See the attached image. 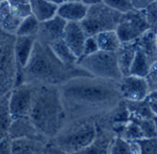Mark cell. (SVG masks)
I'll return each mask as SVG.
<instances>
[{
  "instance_id": "cell-35",
  "label": "cell",
  "mask_w": 157,
  "mask_h": 154,
  "mask_svg": "<svg viewBox=\"0 0 157 154\" xmlns=\"http://www.w3.org/2000/svg\"><path fill=\"white\" fill-rule=\"evenodd\" d=\"M131 2L134 10L144 11L152 4L153 1H151V0H132Z\"/></svg>"
},
{
  "instance_id": "cell-22",
  "label": "cell",
  "mask_w": 157,
  "mask_h": 154,
  "mask_svg": "<svg viewBox=\"0 0 157 154\" xmlns=\"http://www.w3.org/2000/svg\"><path fill=\"white\" fill-rule=\"evenodd\" d=\"M98 49L105 52H117L122 45V42L117 31H106L94 36Z\"/></svg>"
},
{
  "instance_id": "cell-2",
  "label": "cell",
  "mask_w": 157,
  "mask_h": 154,
  "mask_svg": "<svg viewBox=\"0 0 157 154\" xmlns=\"http://www.w3.org/2000/svg\"><path fill=\"white\" fill-rule=\"evenodd\" d=\"M78 76L91 75L77 65L73 67L65 65L49 46L36 41L28 64L18 74L16 86L21 83H29L59 87Z\"/></svg>"
},
{
  "instance_id": "cell-27",
  "label": "cell",
  "mask_w": 157,
  "mask_h": 154,
  "mask_svg": "<svg viewBox=\"0 0 157 154\" xmlns=\"http://www.w3.org/2000/svg\"><path fill=\"white\" fill-rule=\"evenodd\" d=\"M150 67H151L150 62L137 47L136 57L133 61L129 75H135V76L143 77V78H145V76L147 75V73L150 70Z\"/></svg>"
},
{
  "instance_id": "cell-20",
  "label": "cell",
  "mask_w": 157,
  "mask_h": 154,
  "mask_svg": "<svg viewBox=\"0 0 157 154\" xmlns=\"http://www.w3.org/2000/svg\"><path fill=\"white\" fill-rule=\"evenodd\" d=\"M23 20L19 18L11 10L8 0L0 4V29L4 32L16 35V33Z\"/></svg>"
},
{
  "instance_id": "cell-41",
  "label": "cell",
  "mask_w": 157,
  "mask_h": 154,
  "mask_svg": "<svg viewBox=\"0 0 157 154\" xmlns=\"http://www.w3.org/2000/svg\"><path fill=\"white\" fill-rule=\"evenodd\" d=\"M0 4H1V1H0Z\"/></svg>"
},
{
  "instance_id": "cell-14",
  "label": "cell",
  "mask_w": 157,
  "mask_h": 154,
  "mask_svg": "<svg viewBox=\"0 0 157 154\" xmlns=\"http://www.w3.org/2000/svg\"><path fill=\"white\" fill-rule=\"evenodd\" d=\"M99 128L98 134L94 141L86 148L76 154H109L111 149V145L114 138L117 136L112 129H107L98 122Z\"/></svg>"
},
{
  "instance_id": "cell-16",
  "label": "cell",
  "mask_w": 157,
  "mask_h": 154,
  "mask_svg": "<svg viewBox=\"0 0 157 154\" xmlns=\"http://www.w3.org/2000/svg\"><path fill=\"white\" fill-rule=\"evenodd\" d=\"M35 42L36 36H17L15 43V57L18 66V74L28 64Z\"/></svg>"
},
{
  "instance_id": "cell-26",
  "label": "cell",
  "mask_w": 157,
  "mask_h": 154,
  "mask_svg": "<svg viewBox=\"0 0 157 154\" xmlns=\"http://www.w3.org/2000/svg\"><path fill=\"white\" fill-rule=\"evenodd\" d=\"M109 154H139V152L134 142H129L119 136H116L111 145Z\"/></svg>"
},
{
  "instance_id": "cell-3",
  "label": "cell",
  "mask_w": 157,
  "mask_h": 154,
  "mask_svg": "<svg viewBox=\"0 0 157 154\" xmlns=\"http://www.w3.org/2000/svg\"><path fill=\"white\" fill-rule=\"evenodd\" d=\"M36 86L29 118L38 133L49 143L65 128L68 118L58 87Z\"/></svg>"
},
{
  "instance_id": "cell-39",
  "label": "cell",
  "mask_w": 157,
  "mask_h": 154,
  "mask_svg": "<svg viewBox=\"0 0 157 154\" xmlns=\"http://www.w3.org/2000/svg\"><path fill=\"white\" fill-rule=\"evenodd\" d=\"M148 99H155V100H157V91L151 92V93L150 94V96H149V98H148Z\"/></svg>"
},
{
  "instance_id": "cell-18",
  "label": "cell",
  "mask_w": 157,
  "mask_h": 154,
  "mask_svg": "<svg viewBox=\"0 0 157 154\" xmlns=\"http://www.w3.org/2000/svg\"><path fill=\"white\" fill-rule=\"evenodd\" d=\"M136 42L138 49L145 56L151 66L157 61V33L154 30L147 31Z\"/></svg>"
},
{
  "instance_id": "cell-34",
  "label": "cell",
  "mask_w": 157,
  "mask_h": 154,
  "mask_svg": "<svg viewBox=\"0 0 157 154\" xmlns=\"http://www.w3.org/2000/svg\"><path fill=\"white\" fill-rule=\"evenodd\" d=\"M98 50H99V49H98L97 43H96V41H95V39H94V36L88 37L87 40H86V43H85L84 53H83V56H82V57L92 55V54L97 52Z\"/></svg>"
},
{
  "instance_id": "cell-31",
  "label": "cell",
  "mask_w": 157,
  "mask_h": 154,
  "mask_svg": "<svg viewBox=\"0 0 157 154\" xmlns=\"http://www.w3.org/2000/svg\"><path fill=\"white\" fill-rule=\"evenodd\" d=\"M133 142L137 146L139 154H157V137L141 138Z\"/></svg>"
},
{
  "instance_id": "cell-33",
  "label": "cell",
  "mask_w": 157,
  "mask_h": 154,
  "mask_svg": "<svg viewBox=\"0 0 157 154\" xmlns=\"http://www.w3.org/2000/svg\"><path fill=\"white\" fill-rule=\"evenodd\" d=\"M145 80L148 84L150 93L157 91V61L154 62L145 76Z\"/></svg>"
},
{
  "instance_id": "cell-17",
  "label": "cell",
  "mask_w": 157,
  "mask_h": 154,
  "mask_svg": "<svg viewBox=\"0 0 157 154\" xmlns=\"http://www.w3.org/2000/svg\"><path fill=\"white\" fill-rule=\"evenodd\" d=\"M33 16L40 22H48L57 16L59 5L55 0H31Z\"/></svg>"
},
{
  "instance_id": "cell-11",
  "label": "cell",
  "mask_w": 157,
  "mask_h": 154,
  "mask_svg": "<svg viewBox=\"0 0 157 154\" xmlns=\"http://www.w3.org/2000/svg\"><path fill=\"white\" fill-rule=\"evenodd\" d=\"M88 35L81 22H67L64 31L63 40L78 60L82 58Z\"/></svg>"
},
{
  "instance_id": "cell-15",
  "label": "cell",
  "mask_w": 157,
  "mask_h": 154,
  "mask_svg": "<svg viewBox=\"0 0 157 154\" xmlns=\"http://www.w3.org/2000/svg\"><path fill=\"white\" fill-rule=\"evenodd\" d=\"M9 137L11 140L20 139V138H30V139H37L47 143L43 136L38 133L34 125L29 117H22L13 119ZM48 144V143H47Z\"/></svg>"
},
{
  "instance_id": "cell-32",
  "label": "cell",
  "mask_w": 157,
  "mask_h": 154,
  "mask_svg": "<svg viewBox=\"0 0 157 154\" xmlns=\"http://www.w3.org/2000/svg\"><path fill=\"white\" fill-rule=\"evenodd\" d=\"M104 2L122 15L134 10L132 2L129 0H104Z\"/></svg>"
},
{
  "instance_id": "cell-38",
  "label": "cell",
  "mask_w": 157,
  "mask_h": 154,
  "mask_svg": "<svg viewBox=\"0 0 157 154\" xmlns=\"http://www.w3.org/2000/svg\"><path fill=\"white\" fill-rule=\"evenodd\" d=\"M59 153L60 152L57 149H56L55 148H53L52 146H50V145L47 144V147L45 148L44 154H59Z\"/></svg>"
},
{
  "instance_id": "cell-21",
  "label": "cell",
  "mask_w": 157,
  "mask_h": 154,
  "mask_svg": "<svg viewBox=\"0 0 157 154\" xmlns=\"http://www.w3.org/2000/svg\"><path fill=\"white\" fill-rule=\"evenodd\" d=\"M137 53V42L123 43L117 51V62L121 73L124 76L130 74V70Z\"/></svg>"
},
{
  "instance_id": "cell-40",
  "label": "cell",
  "mask_w": 157,
  "mask_h": 154,
  "mask_svg": "<svg viewBox=\"0 0 157 154\" xmlns=\"http://www.w3.org/2000/svg\"><path fill=\"white\" fill-rule=\"evenodd\" d=\"M153 121H154V124H155V129H156V134H157V117H154V118H153Z\"/></svg>"
},
{
  "instance_id": "cell-13",
  "label": "cell",
  "mask_w": 157,
  "mask_h": 154,
  "mask_svg": "<svg viewBox=\"0 0 157 154\" xmlns=\"http://www.w3.org/2000/svg\"><path fill=\"white\" fill-rule=\"evenodd\" d=\"M89 9L90 6L84 0H68L59 5L57 16L67 22H82L85 19Z\"/></svg>"
},
{
  "instance_id": "cell-19",
  "label": "cell",
  "mask_w": 157,
  "mask_h": 154,
  "mask_svg": "<svg viewBox=\"0 0 157 154\" xmlns=\"http://www.w3.org/2000/svg\"><path fill=\"white\" fill-rule=\"evenodd\" d=\"M47 143L30 138H20L11 141V154H44Z\"/></svg>"
},
{
  "instance_id": "cell-30",
  "label": "cell",
  "mask_w": 157,
  "mask_h": 154,
  "mask_svg": "<svg viewBox=\"0 0 157 154\" xmlns=\"http://www.w3.org/2000/svg\"><path fill=\"white\" fill-rule=\"evenodd\" d=\"M9 2L11 10L21 20H24L33 15L30 1H26V0H9Z\"/></svg>"
},
{
  "instance_id": "cell-25",
  "label": "cell",
  "mask_w": 157,
  "mask_h": 154,
  "mask_svg": "<svg viewBox=\"0 0 157 154\" xmlns=\"http://www.w3.org/2000/svg\"><path fill=\"white\" fill-rule=\"evenodd\" d=\"M127 111L129 113V116H135L145 119H153L154 116L150 109L148 99L140 102H127L125 101Z\"/></svg>"
},
{
  "instance_id": "cell-6",
  "label": "cell",
  "mask_w": 157,
  "mask_h": 154,
  "mask_svg": "<svg viewBox=\"0 0 157 154\" xmlns=\"http://www.w3.org/2000/svg\"><path fill=\"white\" fill-rule=\"evenodd\" d=\"M89 75L119 83L123 75L118 66L117 52H97L81 58L76 64Z\"/></svg>"
},
{
  "instance_id": "cell-24",
  "label": "cell",
  "mask_w": 157,
  "mask_h": 154,
  "mask_svg": "<svg viewBox=\"0 0 157 154\" xmlns=\"http://www.w3.org/2000/svg\"><path fill=\"white\" fill-rule=\"evenodd\" d=\"M53 52L56 54V56L67 66L73 67L76 66L78 62V59L75 57V55L71 52V50L68 48V47L66 45L65 41L63 39L56 41V43L49 46Z\"/></svg>"
},
{
  "instance_id": "cell-10",
  "label": "cell",
  "mask_w": 157,
  "mask_h": 154,
  "mask_svg": "<svg viewBox=\"0 0 157 154\" xmlns=\"http://www.w3.org/2000/svg\"><path fill=\"white\" fill-rule=\"evenodd\" d=\"M122 98L127 102H140L150 96L148 84L143 77L135 75L124 76L119 82Z\"/></svg>"
},
{
  "instance_id": "cell-12",
  "label": "cell",
  "mask_w": 157,
  "mask_h": 154,
  "mask_svg": "<svg viewBox=\"0 0 157 154\" xmlns=\"http://www.w3.org/2000/svg\"><path fill=\"white\" fill-rule=\"evenodd\" d=\"M67 23V22L58 16L48 22L40 23L39 30L36 34V41L44 45L51 46L56 41L63 39Z\"/></svg>"
},
{
  "instance_id": "cell-36",
  "label": "cell",
  "mask_w": 157,
  "mask_h": 154,
  "mask_svg": "<svg viewBox=\"0 0 157 154\" xmlns=\"http://www.w3.org/2000/svg\"><path fill=\"white\" fill-rule=\"evenodd\" d=\"M11 139L5 138L0 142V154H11Z\"/></svg>"
},
{
  "instance_id": "cell-5",
  "label": "cell",
  "mask_w": 157,
  "mask_h": 154,
  "mask_svg": "<svg viewBox=\"0 0 157 154\" xmlns=\"http://www.w3.org/2000/svg\"><path fill=\"white\" fill-rule=\"evenodd\" d=\"M16 38V35L8 34L0 29V97L10 94L17 85Z\"/></svg>"
},
{
  "instance_id": "cell-37",
  "label": "cell",
  "mask_w": 157,
  "mask_h": 154,
  "mask_svg": "<svg viewBox=\"0 0 157 154\" xmlns=\"http://www.w3.org/2000/svg\"><path fill=\"white\" fill-rule=\"evenodd\" d=\"M149 100V106H150V109L153 114L154 117H157V100L155 99H148Z\"/></svg>"
},
{
  "instance_id": "cell-23",
  "label": "cell",
  "mask_w": 157,
  "mask_h": 154,
  "mask_svg": "<svg viewBox=\"0 0 157 154\" xmlns=\"http://www.w3.org/2000/svg\"><path fill=\"white\" fill-rule=\"evenodd\" d=\"M10 93L4 97H0V142L9 137L13 121L10 109Z\"/></svg>"
},
{
  "instance_id": "cell-4",
  "label": "cell",
  "mask_w": 157,
  "mask_h": 154,
  "mask_svg": "<svg viewBox=\"0 0 157 154\" xmlns=\"http://www.w3.org/2000/svg\"><path fill=\"white\" fill-rule=\"evenodd\" d=\"M98 120L68 121L65 128L48 145L64 154H74L89 147L98 134Z\"/></svg>"
},
{
  "instance_id": "cell-8",
  "label": "cell",
  "mask_w": 157,
  "mask_h": 154,
  "mask_svg": "<svg viewBox=\"0 0 157 154\" xmlns=\"http://www.w3.org/2000/svg\"><path fill=\"white\" fill-rule=\"evenodd\" d=\"M151 29V27L145 12L132 10L122 16L116 31L123 44L138 40Z\"/></svg>"
},
{
  "instance_id": "cell-7",
  "label": "cell",
  "mask_w": 157,
  "mask_h": 154,
  "mask_svg": "<svg viewBox=\"0 0 157 154\" xmlns=\"http://www.w3.org/2000/svg\"><path fill=\"white\" fill-rule=\"evenodd\" d=\"M122 14L111 9L104 1L90 6L85 19L81 22L88 37L106 31H116Z\"/></svg>"
},
{
  "instance_id": "cell-28",
  "label": "cell",
  "mask_w": 157,
  "mask_h": 154,
  "mask_svg": "<svg viewBox=\"0 0 157 154\" xmlns=\"http://www.w3.org/2000/svg\"><path fill=\"white\" fill-rule=\"evenodd\" d=\"M39 26L40 22L31 15L22 21L16 33V36H36Z\"/></svg>"
},
{
  "instance_id": "cell-29",
  "label": "cell",
  "mask_w": 157,
  "mask_h": 154,
  "mask_svg": "<svg viewBox=\"0 0 157 154\" xmlns=\"http://www.w3.org/2000/svg\"><path fill=\"white\" fill-rule=\"evenodd\" d=\"M129 119L138 124V126L141 130L144 138L157 137L153 119H145V118H140L135 116H129Z\"/></svg>"
},
{
  "instance_id": "cell-9",
  "label": "cell",
  "mask_w": 157,
  "mask_h": 154,
  "mask_svg": "<svg viewBox=\"0 0 157 154\" xmlns=\"http://www.w3.org/2000/svg\"><path fill=\"white\" fill-rule=\"evenodd\" d=\"M36 85L21 83L16 86L10 92V109L12 119L29 117L33 106Z\"/></svg>"
},
{
  "instance_id": "cell-1",
  "label": "cell",
  "mask_w": 157,
  "mask_h": 154,
  "mask_svg": "<svg viewBox=\"0 0 157 154\" xmlns=\"http://www.w3.org/2000/svg\"><path fill=\"white\" fill-rule=\"evenodd\" d=\"M68 121L104 119L125 100L119 83L94 76H78L58 87Z\"/></svg>"
}]
</instances>
